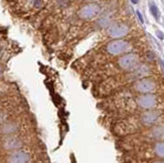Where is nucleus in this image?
<instances>
[{"mask_svg":"<svg viewBox=\"0 0 164 163\" xmlns=\"http://www.w3.org/2000/svg\"><path fill=\"white\" fill-rule=\"evenodd\" d=\"M133 90L138 93L139 95H145V93H155L157 89V83L151 77H144L135 80L133 82Z\"/></svg>","mask_w":164,"mask_h":163,"instance_id":"7","label":"nucleus"},{"mask_svg":"<svg viewBox=\"0 0 164 163\" xmlns=\"http://www.w3.org/2000/svg\"><path fill=\"white\" fill-rule=\"evenodd\" d=\"M157 35H158V37L160 38V39H163V33H162L161 31H157Z\"/></svg>","mask_w":164,"mask_h":163,"instance_id":"15","label":"nucleus"},{"mask_svg":"<svg viewBox=\"0 0 164 163\" xmlns=\"http://www.w3.org/2000/svg\"><path fill=\"white\" fill-rule=\"evenodd\" d=\"M136 16H138V18H139V20H140V22L142 23V24H144V18H143V15L139 10H136Z\"/></svg>","mask_w":164,"mask_h":163,"instance_id":"14","label":"nucleus"},{"mask_svg":"<svg viewBox=\"0 0 164 163\" xmlns=\"http://www.w3.org/2000/svg\"><path fill=\"white\" fill-rule=\"evenodd\" d=\"M140 65V57L136 53H126L118 60V66L121 70L131 72Z\"/></svg>","mask_w":164,"mask_h":163,"instance_id":"8","label":"nucleus"},{"mask_svg":"<svg viewBox=\"0 0 164 163\" xmlns=\"http://www.w3.org/2000/svg\"><path fill=\"white\" fill-rule=\"evenodd\" d=\"M100 11V7L98 6L96 4H88L82 8V17H84L85 19H90L93 18L94 16H96Z\"/></svg>","mask_w":164,"mask_h":163,"instance_id":"11","label":"nucleus"},{"mask_svg":"<svg viewBox=\"0 0 164 163\" xmlns=\"http://www.w3.org/2000/svg\"><path fill=\"white\" fill-rule=\"evenodd\" d=\"M30 119L27 117H13L4 123L0 124V139L9 135L31 131L30 128Z\"/></svg>","mask_w":164,"mask_h":163,"instance_id":"5","label":"nucleus"},{"mask_svg":"<svg viewBox=\"0 0 164 163\" xmlns=\"http://www.w3.org/2000/svg\"><path fill=\"white\" fill-rule=\"evenodd\" d=\"M128 48H129L128 42L121 39H116L114 41L110 42L107 45V51L113 55H121V53L128 50Z\"/></svg>","mask_w":164,"mask_h":163,"instance_id":"9","label":"nucleus"},{"mask_svg":"<svg viewBox=\"0 0 164 163\" xmlns=\"http://www.w3.org/2000/svg\"><path fill=\"white\" fill-rule=\"evenodd\" d=\"M130 1L133 3V4H138L139 3V0H130Z\"/></svg>","mask_w":164,"mask_h":163,"instance_id":"16","label":"nucleus"},{"mask_svg":"<svg viewBox=\"0 0 164 163\" xmlns=\"http://www.w3.org/2000/svg\"><path fill=\"white\" fill-rule=\"evenodd\" d=\"M129 33V28L124 24H118L115 26L111 27L109 30V34L110 36L116 39H119L121 37H124Z\"/></svg>","mask_w":164,"mask_h":163,"instance_id":"10","label":"nucleus"},{"mask_svg":"<svg viewBox=\"0 0 164 163\" xmlns=\"http://www.w3.org/2000/svg\"><path fill=\"white\" fill-rule=\"evenodd\" d=\"M150 10H151L152 16L155 18V20H159L160 12H159V9H158L157 5H155L154 3H150Z\"/></svg>","mask_w":164,"mask_h":163,"instance_id":"12","label":"nucleus"},{"mask_svg":"<svg viewBox=\"0 0 164 163\" xmlns=\"http://www.w3.org/2000/svg\"><path fill=\"white\" fill-rule=\"evenodd\" d=\"M34 163H46L44 161V159H42V160H40V161H37V162H34Z\"/></svg>","mask_w":164,"mask_h":163,"instance_id":"17","label":"nucleus"},{"mask_svg":"<svg viewBox=\"0 0 164 163\" xmlns=\"http://www.w3.org/2000/svg\"><path fill=\"white\" fill-rule=\"evenodd\" d=\"M132 154L138 160H164V141L141 146L132 150Z\"/></svg>","mask_w":164,"mask_h":163,"instance_id":"6","label":"nucleus"},{"mask_svg":"<svg viewBox=\"0 0 164 163\" xmlns=\"http://www.w3.org/2000/svg\"><path fill=\"white\" fill-rule=\"evenodd\" d=\"M42 159V150L36 145L27 146L19 150L0 155V163H34Z\"/></svg>","mask_w":164,"mask_h":163,"instance_id":"3","label":"nucleus"},{"mask_svg":"<svg viewBox=\"0 0 164 163\" xmlns=\"http://www.w3.org/2000/svg\"><path fill=\"white\" fill-rule=\"evenodd\" d=\"M161 63H162V66H163V67H164V62H163V61H162V62H161Z\"/></svg>","mask_w":164,"mask_h":163,"instance_id":"18","label":"nucleus"},{"mask_svg":"<svg viewBox=\"0 0 164 163\" xmlns=\"http://www.w3.org/2000/svg\"><path fill=\"white\" fill-rule=\"evenodd\" d=\"M162 119L163 113L157 109L134 113L118 120L114 124V132L119 137H125L156 124L162 123Z\"/></svg>","mask_w":164,"mask_h":163,"instance_id":"1","label":"nucleus"},{"mask_svg":"<svg viewBox=\"0 0 164 163\" xmlns=\"http://www.w3.org/2000/svg\"><path fill=\"white\" fill-rule=\"evenodd\" d=\"M164 141V123H159L123 139V146L133 150L141 146Z\"/></svg>","mask_w":164,"mask_h":163,"instance_id":"2","label":"nucleus"},{"mask_svg":"<svg viewBox=\"0 0 164 163\" xmlns=\"http://www.w3.org/2000/svg\"><path fill=\"white\" fill-rule=\"evenodd\" d=\"M141 163H164L163 159H154V160H138Z\"/></svg>","mask_w":164,"mask_h":163,"instance_id":"13","label":"nucleus"},{"mask_svg":"<svg viewBox=\"0 0 164 163\" xmlns=\"http://www.w3.org/2000/svg\"><path fill=\"white\" fill-rule=\"evenodd\" d=\"M35 142L36 137L33 133H31V131L2 137L0 139V155L19 150L27 146H32L35 144Z\"/></svg>","mask_w":164,"mask_h":163,"instance_id":"4","label":"nucleus"}]
</instances>
